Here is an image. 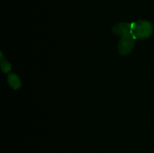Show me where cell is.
Wrapping results in <instances>:
<instances>
[{
  "mask_svg": "<svg viewBox=\"0 0 154 153\" xmlns=\"http://www.w3.org/2000/svg\"><path fill=\"white\" fill-rule=\"evenodd\" d=\"M153 33V26L147 20H138L132 22L131 34L134 39L144 40Z\"/></svg>",
  "mask_w": 154,
  "mask_h": 153,
  "instance_id": "1",
  "label": "cell"
},
{
  "mask_svg": "<svg viewBox=\"0 0 154 153\" xmlns=\"http://www.w3.org/2000/svg\"><path fill=\"white\" fill-rule=\"evenodd\" d=\"M135 46V39L132 34L122 37L118 44V51L121 55L126 56L130 53Z\"/></svg>",
  "mask_w": 154,
  "mask_h": 153,
  "instance_id": "2",
  "label": "cell"
},
{
  "mask_svg": "<svg viewBox=\"0 0 154 153\" xmlns=\"http://www.w3.org/2000/svg\"><path fill=\"white\" fill-rule=\"evenodd\" d=\"M132 29V23H126V22H120L113 27V32L117 36L124 37V36L131 34Z\"/></svg>",
  "mask_w": 154,
  "mask_h": 153,
  "instance_id": "3",
  "label": "cell"
},
{
  "mask_svg": "<svg viewBox=\"0 0 154 153\" xmlns=\"http://www.w3.org/2000/svg\"><path fill=\"white\" fill-rule=\"evenodd\" d=\"M8 82L9 86L14 89H18L21 86V82L20 80V78L17 74L14 73H11L8 76Z\"/></svg>",
  "mask_w": 154,
  "mask_h": 153,
  "instance_id": "4",
  "label": "cell"
},
{
  "mask_svg": "<svg viewBox=\"0 0 154 153\" xmlns=\"http://www.w3.org/2000/svg\"><path fill=\"white\" fill-rule=\"evenodd\" d=\"M1 68L4 73H8L11 69V66L8 62L6 61L3 57V53L1 52Z\"/></svg>",
  "mask_w": 154,
  "mask_h": 153,
  "instance_id": "5",
  "label": "cell"
},
{
  "mask_svg": "<svg viewBox=\"0 0 154 153\" xmlns=\"http://www.w3.org/2000/svg\"><path fill=\"white\" fill-rule=\"evenodd\" d=\"M153 153H154V151H153Z\"/></svg>",
  "mask_w": 154,
  "mask_h": 153,
  "instance_id": "6",
  "label": "cell"
}]
</instances>
